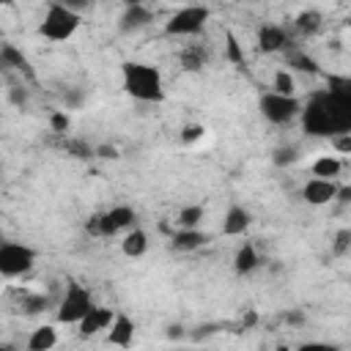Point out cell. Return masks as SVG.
<instances>
[{"label":"cell","mask_w":351,"mask_h":351,"mask_svg":"<svg viewBox=\"0 0 351 351\" xmlns=\"http://www.w3.org/2000/svg\"><path fill=\"white\" fill-rule=\"evenodd\" d=\"M203 134H206V129L200 126V123H186L184 129H181V143L184 145H192V143H197V140H203Z\"/></svg>","instance_id":"cell-27"},{"label":"cell","mask_w":351,"mask_h":351,"mask_svg":"<svg viewBox=\"0 0 351 351\" xmlns=\"http://www.w3.org/2000/svg\"><path fill=\"white\" fill-rule=\"evenodd\" d=\"M121 77H123V90L145 104H159L165 101V80L162 71L154 63H140V60H129L121 66Z\"/></svg>","instance_id":"cell-1"},{"label":"cell","mask_w":351,"mask_h":351,"mask_svg":"<svg viewBox=\"0 0 351 351\" xmlns=\"http://www.w3.org/2000/svg\"><path fill=\"white\" fill-rule=\"evenodd\" d=\"M348 250H351V230H348V228H340V230L335 233L332 252H335V255H346Z\"/></svg>","instance_id":"cell-28"},{"label":"cell","mask_w":351,"mask_h":351,"mask_svg":"<svg viewBox=\"0 0 351 351\" xmlns=\"http://www.w3.org/2000/svg\"><path fill=\"white\" fill-rule=\"evenodd\" d=\"M49 126H52V132H66L69 126H71V118H69V112L66 110H55L52 115H49Z\"/></svg>","instance_id":"cell-29"},{"label":"cell","mask_w":351,"mask_h":351,"mask_svg":"<svg viewBox=\"0 0 351 351\" xmlns=\"http://www.w3.org/2000/svg\"><path fill=\"white\" fill-rule=\"evenodd\" d=\"M337 195V181H324V178H307L302 186V197L310 206H326Z\"/></svg>","instance_id":"cell-10"},{"label":"cell","mask_w":351,"mask_h":351,"mask_svg":"<svg viewBox=\"0 0 351 351\" xmlns=\"http://www.w3.org/2000/svg\"><path fill=\"white\" fill-rule=\"evenodd\" d=\"M8 99H11V104L22 107V104L27 101V90H25L22 85H11V90H8Z\"/></svg>","instance_id":"cell-32"},{"label":"cell","mask_w":351,"mask_h":351,"mask_svg":"<svg viewBox=\"0 0 351 351\" xmlns=\"http://www.w3.org/2000/svg\"><path fill=\"white\" fill-rule=\"evenodd\" d=\"M203 244H206V233H203L200 228H192V230L178 228V230L173 233V239H170V247H173L176 252H192V250H197V247H203Z\"/></svg>","instance_id":"cell-15"},{"label":"cell","mask_w":351,"mask_h":351,"mask_svg":"<svg viewBox=\"0 0 351 351\" xmlns=\"http://www.w3.org/2000/svg\"><path fill=\"white\" fill-rule=\"evenodd\" d=\"M134 321L126 315V313H115L110 329H107V343L110 346H118V348H129L134 343Z\"/></svg>","instance_id":"cell-11"},{"label":"cell","mask_w":351,"mask_h":351,"mask_svg":"<svg viewBox=\"0 0 351 351\" xmlns=\"http://www.w3.org/2000/svg\"><path fill=\"white\" fill-rule=\"evenodd\" d=\"M250 225H252V214H250L244 206L233 203V206L225 211V219H222V233H225V236H244Z\"/></svg>","instance_id":"cell-13"},{"label":"cell","mask_w":351,"mask_h":351,"mask_svg":"<svg viewBox=\"0 0 351 351\" xmlns=\"http://www.w3.org/2000/svg\"><path fill=\"white\" fill-rule=\"evenodd\" d=\"M58 346V329L52 324H41L27 337V351H52Z\"/></svg>","instance_id":"cell-17"},{"label":"cell","mask_w":351,"mask_h":351,"mask_svg":"<svg viewBox=\"0 0 351 351\" xmlns=\"http://www.w3.org/2000/svg\"><path fill=\"white\" fill-rule=\"evenodd\" d=\"M296 159H299V148H296V145H277L274 154H271V162H274L277 167H288V165H293Z\"/></svg>","instance_id":"cell-25"},{"label":"cell","mask_w":351,"mask_h":351,"mask_svg":"<svg viewBox=\"0 0 351 351\" xmlns=\"http://www.w3.org/2000/svg\"><path fill=\"white\" fill-rule=\"evenodd\" d=\"M277 351H288V348H285V346H280V348H277Z\"/></svg>","instance_id":"cell-39"},{"label":"cell","mask_w":351,"mask_h":351,"mask_svg":"<svg viewBox=\"0 0 351 351\" xmlns=\"http://www.w3.org/2000/svg\"><path fill=\"white\" fill-rule=\"evenodd\" d=\"M167 337H170V340L184 337V326H170V329H167Z\"/></svg>","instance_id":"cell-36"},{"label":"cell","mask_w":351,"mask_h":351,"mask_svg":"<svg viewBox=\"0 0 351 351\" xmlns=\"http://www.w3.org/2000/svg\"><path fill=\"white\" fill-rule=\"evenodd\" d=\"M80 22H82L80 11L69 8L66 3H49L44 11V19L38 25V36H44L49 41H66L77 33Z\"/></svg>","instance_id":"cell-2"},{"label":"cell","mask_w":351,"mask_h":351,"mask_svg":"<svg viewBox=\"0 0 351 351\" xmlns=\"http://www.w3.org/2000/svg\"><path fill=\"white\" fill-rule=\"evenodd\" d=\"M93 154L101 156V159H115V156H118L115 145H99V148H93Z\"/></svg>","instance_id":"cell-34"},{"label":"cell","mask_w":351,"mask_h":351,"mask_svg":"<svg viewBox=\"0 0 351 351\" xmlns=\"http://www.w3.org/2000/svg\"><path fill=\"white\" fill-rule=\"evenodd\" d=\"M0 351H14V348H11V346H3V343H0Z\"/></svg>","instance_id":"cell-38"},{"label":"cell","mask_w":351,"mask_h":351,"mask_svg":"<svg viewBox=\"0 0 351 351\" xmlns=\"http://www.w3.org/2000/svg\"><path fill=\"white\" fill-rule=\"evenodd\" d=\"M288 30L282 25H263L258 30V49L261 52H280L288 47Z\"/></svg>","instance_id":"cell-12"},{"label":"cell","mask_w":351,"mask_h":351,"mask_svg":"<svg viewBox=\"0 0 351 351\" xmlns=\"http://www.w3.org/2000/svg\"><path fill=\"white\" fill-rule=\"evenodd\" d=\"M258 107H261V115L274 126H285L293 118H299V112H302V101L296 96H280L274 90H266L261 96Z\"/></svg>","instance_id":"cell-6"},{"label":"cell","mask_w":351,"mask_h":351,"mask_svg":"<svg viewBox=\"0 0 351 351\" xmlns=\"http://www.w3.org/2000/svg\"><path fill=\"white\" fill-rule=\"evenodd\" d=\"M332 145L337 148V154H351V132L335 134V137H332Z\"/></svg>","instance_id":"cell-31"},{"label":"cell","mask_w":351,"mask_h":351,"mask_svg":"<svg viewBox=\"0 0 351 351\" xmlns=\"http://www.w3.org/2000/svg\"><path fill=\"white\" fill-rule=\"evenodd\" d=\"M293 27H296L302 36H315V33L324 27V14L315 11V8H307V11H302V14L293 19Z\"/></svg>","instance_id":"cell-20"},{"label":"cell","mask_w":351,"mask_h":351,"mask_svg":"<svg viewBox=\"0 0 351 351\" xmlns=\"http://www.w3.org/2000/svg\"><path fill=\"white\" fill-rule=\"evenodd\" d=\"M82 90H77V88H66V93H63V101H66V107H80L82 104Z\"/></svg>","instance_id":"cell-33"},{"label":"cell","mask_w":351,"mask_h":351,"mask_svg":"<svg viewBox=\"0 0 351 351\" xmlns=\"http://www.w3.org/2000/svg\"><path fill=\"white\" fill-rule=\"evenodd\" d=\"M285 318H288V324H302V321H304V315H302V313H288Z\"/></svg>","instance_id":"cell-37"},{"label":"cell","mask_w":351,"mask_h":351,"mask_svg":"<svg viewBox=\"0 0 351 351\" xmlns=\"http://www.w3.org/2000/svg\"><path fill=\"white\" fill-rule=\"evenodd\" d=\"M271 90L280 96H296V80L288 69H277L271 77Z\"/></svg>","instance_id":"cell-23"},{"label":"cell","mask_w":351,"mask_h":351,"mask_svg":"<svg viewBox=\"0 0 351 351\" xmlns=\"http://www.w3.org/2000/svg\"><path fill=\"white\" fill-rule=\"evenodd\" d=\"M296 351H340V346L337 343H324V340H307Z\"/></svg>","instance_id":"cell-30"},{"label":"cell","mask_w":351,"mask_h":351,"mask_svg":"<svg viewBox=\"0 0 351 351\" xmlns=\"http://www.w3.org/2000/svg\"><path fill=\"white\" fill-rule=\"evenodd\" d=\"M203 217H206V208L197 206V203H192V206H184V208L178 211V219H176V222H178V228L192 230V228H200Z\"/></svg>","instance_id":"cell-24"},{"label":"cell","mask_w":351,"mask_h":351,"mask_svg":"<svg viewBox=\"0 0 351 351\" xmlns=\"http://www.w3.org/2000/svg\"><path fill=\"white\" fill-rule=\"evenodd\" d=\"M288 71H299V74H318V60L307 52H288V60H285Z\"/></svg>","instance_id":"cell-22"},{"label":"cell","mask_w":351,"mask_h":351,"mask_svg":"<svg viewBox=\"0 0 351 351\" xmlns=\"http://www.w3.org/2000/svg\"><path fill=\"white\" fill-rule=\"evenodd\" d=\"M151 22H154V11H151L148 5H143V3H129V5L121 11V16H118V30L126 33V36H132V33H140L143 27H148Z\"/></svg>","instance_id":"cell-8"},{"label":"cell","mask_w":351,"mask_h":351,"mask_svg":"<svg viewBox=\"0 0 351 351\" xmlns=\"http://www.w3.org/2000/svg\"><path fill=\"white\" fill-rule=\"evenodd\" d=\"M137 222V211L132 206H112L110 211L93 217L90 222V230L99 233V236H115V233H126L132 230Z\"/></svg>","instance_id":"cell-7"},{"label":"cell","mask_w":351,"mask_h":351,"mask_svg":"<svg viewBox=\"0 0 351 351\" xmlns=\"http://www.w3.org/2000/svg\"><path fill=\"white\" fill-rule=\"evenodd\" d=\"M206 60H208V52H206L203 44H189V47L181 52V66H184L186 71H200V69L206 66Z\"/></svg>","instance_id":"cell-21"},{"label":"cell","mask_w":351,"mask_h":351,"mask_svg":"<svg viewBox=\"0 0 351 351\" xmlns=\"http://www.w3.org/2000/svg\"><path fill=\"white\" fill-rule=\"evenodd\" d=\"M313 178H324V181H337V176L343 173V162L332 154H324L313 162Z\"/></svg>","instance_id":"cell-18"},{"label":"cell","mask_w":351,"mask_h":351,"mask_svg":"<svg viewBox=\"0 0 351 351\" xmlns=\"http://www.w3.org/2000/svg\"><path fill=\"white\" fill-rule=\"evenodd\" d=\"M112 318H115V310H112V307L93 304V310H90V313L77 324V335H80V337H96L99 332L110 329Z\"/></svg>","instance_id":"cell-9"},{"label":"cell","mask_w":351,"mask_h":351,"mask_svg":"<svg viewBox=\"0 0 351 351\" xmlns=\"http://www.w3.org/2000/svg\"><path fill=\"white\" fill-rule=\"evenodd\" d=\"M258 266H261V258H258L255 244H252V241H241L239 250H236V255H233V271L241 274V277H247V274H252Z\"/></svg>","instance_id":"cell-14"},{"label":"cell","mask_w":351,"mask_h":351,"mask_svg":"<svg viewBox=\"0 0 351 351\" xmlns=\"http://www.w3.org/2000/svg\"><path fill=\"white\" fill-rule=\"evenodd\" d=\"M38 252L22 241H0V277L14 280L36 266Z\"/></svg>","instance_id":"cell-4"},{"label":"cell","mask_w":351,"mask_h":351,"mask_svg":"<svg viewBox=\"0 0 351 351\" xmlns=\"http://www.w3.org/2000/svg\"><path fill=\"white\" fill-rule=\"evenodd\" d=\"M211 19V11L206 5H184L178 8L167 22H165V33L176 36V38H192L200 36L206 22Z\"/></svg>","instance_id":"cell-5"},{"label":"cell","mask_w":351,"mask_h":351,"mask_svg":"<svg viewBox=\"0 0 351 351\" xmlns=\"http://www.w3.org/2000/svg\"><path fill=\"white\" fill-rule=\"evenodd\" d=\"M335 200L348 203V200H351V186H348V184H337V195H335Z\"/></svg>","instance_id":"cell-35"},{"label":"cell","mask_w":351,"mask_h":351,"mask_svg":"<svg viewBox=\"0 0 351 351\" xmlns=\"http://www.w3.org/2000/svg\"><path fill=\"white\" fill-rule=\"evenodd\" d=\"M0 69H16V71H30V63L25 58V52L14 44H3L0 47Z\"/></svg>","instance_id":"cell-19"},{"label":"cell","mask_w":351,"mask_h":351,"mask_svg":"<svg viewBox=\"0 0 351 351\" xmlns=\"http://www.w3.org/2000/svg\"><path fill=\"white\" fill-rule=\"evenodd\" d=\"M93 293H90V288H85V285H80V282H69L66 285V293H63V299L58 302V313H55V318H58V324H80L90 310H93Z\"/></svg>","instance_id":"cell-3"},{"label":"cell","mask_w":351,"mask_h":351,"mask_svg":"<svg viewBox=\"0 0 351 351\" xmlns=\"http://www.w3.org/2000/svg\"><path fill=\"white\" fill-rule=\"evenodd\" d=\"M225 58H228L230 63H236V66L244 63V49H241V44L236 41L233 33H225Z\"/></svg>","instance_id":"cell-26"},{"label":"cell","mask_w":351,"mask_h":351,"mask_svg":"<svg viewBox=\"0 0 351 351\" xmlns=\"http://www.w3.org/2000/svg\"><path fill=\"white\" fill-rule=\"evenodd\" d=\"M145 250H148V233L143 230V228H132V230H126L123 233V239H121V252L126 255V258H140V255H145Z\"/></svg>","instance_id":"cell-16"}]
</instances>
